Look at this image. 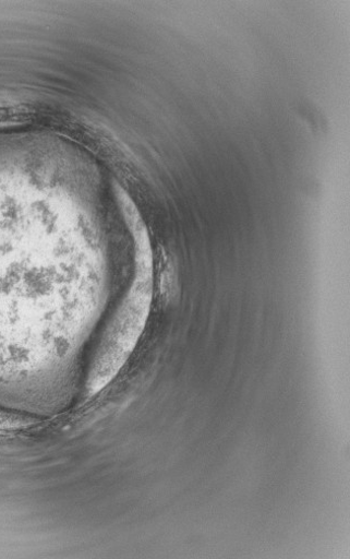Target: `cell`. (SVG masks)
<instances>
[{"label":"cell","mask_w":350,"mask_h":559,"mask_svg":"<svg viewBox=\"0 0 350 559\" xmlns=\"http://www.w3.org/2000/svg\"><path fill=\"white\" fill-rule=\"evenodd\" d=\"M39 424V419L4 408H0V431H19L32 428Z\"/></svg>","instance_id":"obj_2"},{"label":"cell","mask_w":350,"mask_h":559,"mask_svg":"<svg viewBox=\"0 0 350 559\" xmlns=\"http://www.w3.org/2000/svg\"><path fill=\"white\" fill-rule=\"evenodd\" d=\"M135 239V276L133 284L109 323L92 365L86 394L95 396L119 374L142 337L152 310L154 292L153 252L148 233Z\"/></svg>","instance_id":"obj_1"}]
</instances>
